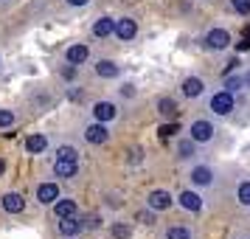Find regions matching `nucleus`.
<instances>
[{
    "mask_svg": "<svg viewBox=\"0 0 250 239\" xmlns=\"http://www.w3.org/2000/svg\"><path fill=\"white\" fill-rule=\"evenodd\" d=\"M129 237H132V228L126 222H115L113 225V239H129Z\"/></svg>",
    "mask_w": 250,
    "mask_h": 239,
    "instance_id": "nucleus-24",
    "label": "nucleus"
},
{
    "mask_svg": "<svg viewBox=\"0 0 250 239\" xmlns=\"http://www.w3.org/2000/svg\"><path fill=\"white\" fill-rule=\"evenodd\" d=\"M96 73L102 79H115L121 73V65H115L113 59H102V62H96Z\"/></svg>",
    "mask_w": 250,
    "mask_h": 239,
    "instance_id": "nucleus-18",
    "label": "nucleus"
},
{
    "mask_svg": "<svg viewBox=\"0 0 250 239\" xmlns=\"http://www.w3.org/2000/svg\"><path fill=\"white\" fill-rule=\"evenodd\" d=\"M113 31H115V20L113 17H99V20L93 23V37H99V40L110 37Z\"/></svg>",
    "mask_w": 250,
    "mask_h": 239,
    "instance_id": "nucleus-17",
    "label": "nucleus"
},
{
    "mask_svg": "<svg viewBox=\"0 0 250 239\" xmlns=\"http://www.w3.org/2000/svg\"><path fill=\"white\" fill-rule=\"evenodd\" d=\"M174 132H180V127H177V124H160V130H158L160 138H171Z\"/></svg>",
    "mask_w": 250,
    "mask_h": 239,
    "instance_id": "nucleus-27",
    "label": "nucleus"
},
{
    "mask_svg": "<svg viewBox=\"0 0 250 239\" xmlns=\"http://www.w3.org/2000/svg\"><path fill=\"white\" fill-rule=\"evenodd\" d=\"M82 222H79V217H59V234L62 237H76L82 231Z\"/></svg>",
    "mask_w": 250,
    "mask_h": 239,
    "instance_id": "nucleus-14",
    "label": "nucleus"
},
{
    "mask_svg": "<svg viewBox=\"0 0 250 239\" xmlns=\"http://www.w3.org/2000/svg\"><path fill=\"white\" fill-rule=\"evenodd\" d=\"M62 79H76V65H65V68H62Z\"/></svg>",
    "mask_w": 250,
    "mask_h": 239,
    "instance_id": "nucleus-30",
    "label": "nucleus"
},
{
    "mask_svg": "<svg viewBox=\"0 0 250 239\" xmlns=\"http://www.w3.org/2000/svg\"><path fill=\"white\" fill-rule=\"evenodd\" d=\"M59 177H76V172H79V160H70V158H57V166H54Z\"/></svg>",
    "mask_w": 250,
    "mask_h": 239,
    "instance_id": "nucleus-13",
    "label": "nucleus"
},
{
    "mask_svg": "<svg viewBox=\"0 0 250 239\" xmlns=\"http://www.w3.org/2000/svg\"><path fill=\"white\" fill-rule=\"evenodd\" d=\"M177 203H180L186 211H203V197L197 192H180Z\"/></svg>",
    "mask_w": 250,
    "mask_h": 239,
    "instance_id": "nucleus-15",
    "label": "nucleus"
},
{
    "mask_svg": "<svg viewBox=\"0 0 250 239\" xmlns=\"http://www.w3.org/2000/svg\"><path fill=\"white\" fill-rule=\"evenodd\" d=\"M65 239H76V237H65Z\"/></svg>",
    "mask_w": 250,
    "mask_h": 239,
    "instance_id": "nucleus-38",
    "label": "nucleus"
},
{
    "mask_svg": "<svg viewBox=\"0 0 250 239\" xmlns=\"http://www.w3.org/2000/svg\"><path fill=\"white\" fill-rule=\"evenodd\" d=\"M180 90H183V96H186V99H197V96L205 90V82L200 79V76H188V79H183Z\"/></svg>",
    "mask_w": 250,
    "mask_h": 239,
    "instance_id": "nucleus-11",
    "label": "nucleus"
},
{
    "mask_svg": "<svg viewBox=\"0 0 250 239\" xmlns=\"http://www.w3.org/2000/svg\"><path fill=\"white\" fill-rule=\"evenodd\" d=\"M242 85H245V79H239V76H225V90L228 93H236V90H242Z\"/></svg>",
    "mask_w": 250,
    "mask_h": 239,
    "instance_id": "nucleus-25",
    "label": "nucleus"
},
{
    "mask_svg": "<svg viewBox=\"0 0 250 239\" xmlns=\"http://www.w3.org/2000/svg\"><path fill=\"white\" fill-rule=\"evenodd\" d=\"M118 40H132V37L138 34V23L132 20V17H121V20H115V31H113Z\"/></svg>",
    "mask_w": 250,
    "mask_h": 239,
    "instance_id": "nucleus-7",
    "label": "nucleus"
},
{
    "mask_svg": "<svg viewBox=\"0 0 250 239\" xmlns=\"http://www.w3.org/2000/svg\"><path fill=\"white\" fill-rule=\"evenodd\" d=\"M146 203H149V208H152V211H166L174 200H171V194L166 192V189H155V192L149 194Z\"/></svg>",
    "mask_w": 250,
    "mask_h": 239,
    "instance_id": "nucleus-8",
    "label": "nucleus"
},
{
    "mask_svg": "<svg viewBox=\"0 0 250 239\" xmlns=\"http://www.w3.org/2000/svg\"><path fill=\"white\" fill-rule=\"evenodd\" d=\"M144 160V152L141 149H129V163H141Z\"/></svg>",
    "mask_w": 250,
    "mask_h": 239,
    "instance_id": "nucleus-32",
    "label": "nucleus"
},
{
    "mask_svg": "<svg viewBox=\"0 0 250 239\" xmlns=\"http://www.w3.org/2000/svg\"><path fill=\"white\" fill-rule=\"evenodd\" d=\"M228 45H230L228 28H211V31L205 34V48H211V51H225Z\"/></svg>",
    "mask_w": 250,
    "mask_h": 239,
    "instance_id": "nucleus-3",
    "label": "nucleus"
},
{
    "mask_svg": "<svg viewBox=\"0 0 250 239\" xmlns=\"http://www.w3.org/2000/svg\"><path fill=\"white\" fill-rule=\"evenodd\" d=\"M57 158H70V160H79V149L76 147H59V152H57Z\"/></svg>",
    "mask_w": 250,
    "mask_h": 239,
    "instance_id": "nucleus-26",
    "label": "nucleus"
},
{
    "mask_svg": "<svg viewBox=\"0 0 250 239\" xmlns=\"http://www.w3.org/2000/svg\"><path fill=\"white\" fill-rule=\"evenodd\" d=\"M188 138H191L194 144H211V141L216 138L214 121H208V118H197V121L188 127Z\"/></svg>",
    "mask_w": 250,
    "mask_h": 239,
    "instance_id": "nucleus-1",
    "label": "nucleus"
},
{
    "mask_svg": "<svg viewBox=\"0 0 250 239\" xmlns=\"http://www.w3.org/2000/svg\"><path fill=\"white\" fill-rule=\"evenodd\" d=\"M236 200H239L242 205H248V208H250V180L239 183V189H236Z\"/></svg>",
    "mask_w": 250,
    "mask_h": 239,
    "instance_id": "nucleus-23",
    "label": "nucleus"
},
{
    "mask_svg": "<svg viewBox=\"0 0 250 239\" xmlns=\"http://www.w3.org/2000/svg\"><path fill=\"white\" fill-rule=\"evenodd\" d=\"M230 3H233V9H236L239 14H245V17L250 14V0H230Z\"/></svg>",
    "mask_w": 250,
    "mask_h": 239,
    "instance_id": "nucleus-28",
    "label": "nucleus"
},
{
    "mask_svg": "<svg viewBox=\"0 0 250 239\" xmlns=\"http://www.w3.org/2000/svg\"><path fill=\"white\" fill-rule=\"evenodd\" d=\"M84 225H87V228H99V225H102V217H99V214H90L87 219H84Z\"/></svg>",
    "mask_w": 250,
    "mask_h": 239,
    "instance_id": "nucleus-31",
    "label": "nucleus"
},
{
    "mask_svg": "<svg viewBox=\"0 0 250 239\" xmlns=\"http://www.w3.org/2000/svg\"><path fill=\"white\" fill-rule=\"evenodd\" d=\"M248 37H250V28H248Z\"/></svg>",
    "mask_w": 250,
    "mask_h": 239,
    "instance_id": "nucleus-39",
    "label": "nucleus"
},
{
    "mask_svg": "<svg viewBox=\"0 0 250 239\" xmlns=\"http://www.w3.org/2000/svg\"><path fill=\"white\" fill-rule=\"evenodd\" d=\"M87 57H90V48L82 45V43H76L65 51V62H70V65H82V62H87Z\"/></svg>",
    "mask_w": 250,
    "mask_h": 239,
    "instance_id": "nucleus-10",
    "label": "nucleus"
},
{
    "mask_svg": "<svg viewBox=\"0 0 250 239\" xmlns=\"http://www.w3.org/2000/svg\"><path fill=\"white\" fill-rule=\"evenodd\" d=\"M3 172H6V163H3V158H0V174H3Z\"/></svg>",
    "mask_w": 250,
    "mask_h": 239,
    "instance_id": "nucleus-36",
    "label": "nucleus"
},
{
    "mask_svg": "<svg viewBox=\"0 0 250 239\" xmlns=\"http://www.w3.org/2000/svg\"><path fill=\"white\" fill-rule=\"evenodd\" d=\"M236 48H239V51H248V48H250V37H245V40H242Z\"/></svg>",
    "mask_w": 250,
    "mask_h": 239,
    "instance_id": "nucleus-34",
    "label": "nucleus"
},
{
    "mask_svg": "<svg viewBox=\"0 0 250 239\" xmlns=\"http://www.w3.org/2000/svg\"><path fill=\"white\" fill-rule=\"evenodd\" d=\"M233 107H236V102H233V93L228 90H219L211 96V113L214 115H230L233 113Z\"/></svg>",
    "mask_w": 250,
    "mask_h": 239,
    "instance_id": "nucleus-2",
    "label": "nucleus"
},
{
    "mask_svg": "<svg viewBox=\"0 0 250 239\" xmlns=\"http://www.w3.org/2000/svg\"><path fill=\"white\" fill-rule=\"evenodd\" d=\"M14 124V113L12 110H0V127H12Z\"/></svg>",
    "mask_w": 250,
    "mask_h": 239,
    "instance_id": "nucleus-29",
    "label": "nucleus"
},
{
    "mask_svg": "<svg viewBox=\"0 0 250 239\" xmlns=\"http://www.w3.org/2000/svg\"><path fill=\"white\" fill-rule=\"evenodd\" d=\"M115 115H118V107H115L113 102H96L93 104V118H96V121L107 124V121H115Z\"/></svg>",
    "mask_w": 250,
    "mask_h": 239,
    "instance_id": "nucleus-5",
    "label": "nucleus"
},
{
    "mask_svg": "<svg viewBox=\"0 0 250 239\" xmlns=\"http://www.w3.org/2000/svg\"><path fill=\"white\" fill-rule=\"evenodd\" d=\"M245 85H250V73H248V76H245Z\"/></svg>",
    "mask_w": 250,
    "mask_h": 239,
    "instance_id": "nucleus-37",
    "label": "nucleus"
},
{
    "mask_svg": "<svg viewBox=\"0 0 250 239\" xmlns=\"http://www.w3.org/2000/svg\"><path fill=\"white\" fill-rule=\"evenodd\" d=\"M107 138H110V132L102 121H93V124L84 127V141L87 144H107Z\"/></svg>",
    "mask_w": 250,
    "mask_h": 239,
    "instance_id": "nucleus-4",
    "label": "nucleus"
},
{
    "mask_svg": "<svg viewBox=\"0 0 250 239\" xmlns=\"http://www.w3.org/2000/svg\"><path fill=\"white\" fill-rule=\"evenodd\" d=\"M138 219H141V222H152V219H155V211H152V208H149V211H141V214H138Z\"/></svg>",
    "mask_w": 250,
    "mask_h": 239,
    "instance_id": "nucleus-33",
    "label": "nucleus"
},
{
    "mask_svg": "<svg viewBox=\"0 0 250 239\" xmlns=\"http://www.w3.org/2000/svg\"><path fill=\"white\" fill-rule=\"evenodd\" d=\"M158 113L160 115H174V113H177V102H174V99H169V96L158 99Z\"/></svg>",
    "mask_w": 250,
    "mask_h": 239,
    "instance_id": "nucleus-21",
    "label": "nucleus"
},
{
    "mask_svg": "<svg viewBox=\"0 0 250 239\" xmlns=\"http://www.w3.org/2000/svg\"><path fill=\"white\" fill-rule=\"evenodd\" d=\"M0 205H3V211H9V214H20V211L25 208V200H23V194L9 192V194H3Z\"/></svg>",
    "mask_w": 250,
    "mask_h": 239,
    "instance_id": "nucleus-9",
    "label": "nucleus"
},
{
    "mask_svg": "<svg viewBox=\"0 0 250 239\" xmlns=\"http://www.w3.org/2000/svg\"><path fill=\"white\" fill-rule=\"evenodd\" d=\"M166 239H194V234H191V228H186V225H171L166 231Z\"/></svg>",
    "mask_w": 250,
    "mask_h": 239,
    "instance_id": "nucleus-20",
    "label": "nucleus"
},
{
    "mask_svg": "<svg viewBox=\"0 0 250 239\" xmlns=\"http://www.w3.org/2000/svg\"><path fill=\"white\" fill-rule=\"evenodd\" d=\"M191 183L194 186H200V189H208V186H214V169L211 166H205V163H200V166H194L191 169Z\"/></svg>",
    "mask_w": 250,
    "mask_h": 239,
    "instance_id": "nucleus-6",
    "label": "nucleus"
},
{
    "mask_svg": "<svg viewBox=\"0 0 250 239\" xmlns=\"http://www.w3.org/2000/svg\"><path fill=\"white\" fill-rule=\"evenodd\" d=\"M194 147H197V144H194L191 138H188V141H180V144H177V155H180L183 160H191L194 158Z\"/></svg>",
    "mask_w": 250,
    "mask_h": 239,
    "instance_id": "nucleus-22",
    "label": "nucleus"
},
{
    "mask_svg": "<svg viewBox=\"0 0 250 239\" xmlns=\"http://www.w3.org/2000/svg\"><path fill=\"white\" fill-rule=\"evenodd\" d=\"M45 149H48V135H42V132H31V135L25 138V152L37 155V152H45Z\"/></svg>",
    "mask_w": 250,
    "mask_h": 239,
    "instance_id": "nucleus-16",
    "label": "nucleus"
},
{
    "mask_svg": "<svg viewBox=\"0 0 250 239\" xmlns=\"http://www.w3.org/2000/svg\"><path fill=\"white\" fill-rule=\"evenodd\" d=\"M90 0H68V6H87Z\"/></svg>",
    "mask_w": 250,
    "mask_h": 239,
    "instance_id": "nucleus-35",
    "label": "nucleus"
},
{
    "mask_svg": "<svg viewBox=\"0 0 250 239\" xmlns=\"http://www.w3.org/2000/svg\"><path fill=\"white\" fill-rule=\"evenodd\" d=\"M76 211H79V208H76L73 200H57V203H54V214L57 217H76Z\"/></svg>",
    "mask_w": 250,
    "mask_h": 239,
    "instance_id": "nucleus-19",
    "label": "nucleus"
},
{
    "mask_svg": "<svg viewBox=\"0 0 250 239\" xmlns=\"http://www.w3.org/2000/svg\"><path fill=\"white\" fill-rule=\"evenodd\" d=\"M37 200L42 205H54L59 200V189H57V183H42L40 189H37Z\"/></svg>",
    "mask_w": 250,
    "mask_h": 239,
    "instance_id": "nucleus-12",
    "label": "nucleus"
}]
</instances>
